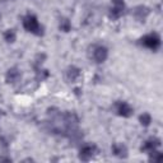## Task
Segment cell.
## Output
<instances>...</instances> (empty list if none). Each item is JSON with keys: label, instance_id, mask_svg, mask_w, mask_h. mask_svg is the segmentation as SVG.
Returning a JSON list of instances; mask_svg holds the SVG:
<instances>
[{"label": "cell", "instance_id": "cell-7", "mask_svg": "<svg viewBox=\"0 0 163 163\" xmlns=\"http://www.w3.org/2000/svg\"><path fill=\"white\" fill-rule=\"evenodd\" d=\"M122 13H124V5H115V8L111 10V17L116 19L122 16Z\"/></svg>", "mask_w": 163, "mask_h": 163}, {"label": "cell", "instance_id": "cell-16", "mask_svg": "<svg viewBox=\"0 0 163 163\" xmlns=\"http://www.w3.org/2000/svg\"><path fill=\"white\" fill-rule=\"evenodd\" d=\"M114 3H115V5H124L122 4V0H114Z\"/></svg>", "mask_w": 163, "mask_h": 163}, {"label": "cell", "instance_id": "cell-3", "mask_svg": "<svg viewBox=\"0 0 163 163\" xmlns=\"http://www.w3.org/2000/svg\"><path fill=\"white\" fill-rule=\"evenodd\" d=\"M116 112L121 116L128 117L133 114V108L125 102H119V103H116Z\"/></svg>", "mask_w": 163, "mask_h": 163}, {"label": "cell", "instance_id": "cell-6", "mask_svg": "<svg viewBox=\"0 0 163 163\" xmlns=\"http://www.w3.org/2000/svg\"><path fill=\"white\" fill-rule=\"evenodd\" d=\"M112 151H114V153H115L117 157H120V158H125V157L128 156L126 147L122 145V144H115V145L112 147Z\"/></svg>", "mask_w": 163, "mask_h": 163}, {"label": "cell", "instance_id": "cell-8", "mask_svg": "<svg viewBox=\"0 0 163 163\" xmlns=\"http://www.w3.org/2000/svg\"><path fill=\"white\" fill-rule=\"evenodd\" d=\"M19 78V73H18V70L17 69H12V70H9L8 72V75H7V79H8V82L10 83H13V82H16L17 79Z\"/></svg>", "mask_w": 163, "mask_h": 163}, {"label": "cell", "instance_id": "cell-9", "mask_svg": "<svg viewBox=\"0 0 163 163\" xmlns=\"http://www.w3.org/2000/svg\"><path fill=\"white\" fill-rule=\"evenodd\" d=\"M159 145V142L158 140H156V142H147L144 145H143V151H149V152H152L153 149H156V147H158Z\"/></svg>", "mask_w": 163, "mask_h": 163}, {"label": "cell", "instance_id": "cell-13", "mask_svg": "<svg viewBox=\"0 0 163 163\" xmlns=\"http://www.w3.org/2000/svg\"><path fill=\"white\" fill-rule=\"evenodd\" d=\"M134 13H135L137 16H139V18H142V17L144 18V17L148 14V9H145V8H142V7H140V8H137V9H135V12H134Z\"/></svg>", "mask_w": 163, "mask_h": 163}, {"label": "cell", "instance_id": "cell-5", "mask_svg": "<svg viewBox=\"0 0 163 163\" xmlns=\"http://www.w3.org/2000/svg\"><path fill=\"white\" fill-rule=\"evenodd\" d=\"M106 58H107V50H106L105 47L98 46V47L94 49V51H93V59L96 60L97 63H102V61H105Z\"/></svg>", "mask_w": 163, "mask_h": 163}, {"label": "cell", "instance_id": "cell-12", "mask_svg": "<svg viewBox=\"0 0 163 163\" xmlns=\"http://www.w3.org/2000/svg\"><path fill=\"white\" fill-rule=\"evenodd\" d=\"M78 75H79V70L75 69V68H70L69 72H68V77H69V79H72V80H74Z\"/></svg>", "mask_w": 163, "mask_h": 163}, {"label": "cell", "instance_id": "cell-11", "mask_svg": "<svg viewBox=\"0 0 163 163\" xmlns=\"http://www.w3.org/2000/svg\"><path fill=\"white\" fill-rule=\"evenodd\" d=\"M60 28H61V31H64V32H68L70 30V23H69V21L68 19H63L61 22H60Z\"/></svg>", "mask_w": 163, "mask_h": 163}, {"label": "cell", "instance_id": "cell-2", "mask_svg": "<svg viewBox=\"0 0 163 163\" xmlns=\"http://www.w3.org/2000/svg\"><path fill=\"white\" fill-rule=\"evenodd\" d=\"M143 44H144L147 47H149V49L156 50V49L159 46L161 41H159V37H158L157 35H149V36H147V37L143 38Z\"/></svg>", "mask_w": 163, "mask_h": 163}, {"label": "cell", "instance_id": "cell-4", "mask_svg": "<svg viewBox=\"0 0 163 163\" xmlns=\"http://www.w3.org/2000/svg\"><path fill=\"white\" fill-rule=\"evenodd\" d=\"M94 151H96V147H93V145H84L83 148H82V151H80V159L82 161H89L93 154H94Z\"/></svg>", "mask_w": 163, "mask_h": 163}, {"label": "cell", "instance_id": "cell-10", "mask_svg": "<svg viewBox=\"0 0 163 163\" xmlns=\"http://www.w3.org/2000/svg\"><path fill=\"white\" fill-rule=\"evenodd\" d=\"M4 37H5V40L8 41V42H14V40H16V33L13 32L12 30H9V31L5 32Z\"/></svg>", "mask_w": 163, "mask_h": 163}, {"label": "cell", "instance_id": "cell-14", "mask_svg": "<svg viewBox=\"0 0 163 163\" xmlns=\"http://www.w3.org/2000/svg\"><path fill=\"white\" fill-rule=\"evenodd\" d=\"M140 121H142V124L143 125H149V124H151V116H149L148 114H144V115H142L140 116Z\"/></svg>", "mask_w": 163, "mask_h": 163}, {"label": "cell", "instance_id": "cell-15", "mask_svg": "<svg viewBox=\"0 0 163 163\" xmlns=\"http://www.w3.org/2000/svg\"><path fill=\"white\" fill-rule=\"evenodd\" d=\"M152 153V156H151V159H153V161H161V158H162V156H161V153L159 152H156L154 149L151 152Z\"/></svg>", "mask_w": 163, "mask_h": 163}, {"label": "cell", "instance_id": "cell-1", "mask_svg": "<svg viewBox=\"0 0 163 163\" xmlns=\"http://www.w3.org/2000/svg\"><path fill=\"white\" fill-rule=\"evenodd\" d=\"M23 26H24V28L27 31H30V32H33V33H37V35H41L42 32H40V30H42L40 27L37 19L33 17V16H30V17H27L24 21H23Z\"/></svg>", "mask_w": 163, "mask_h": 163}]
</instances>
